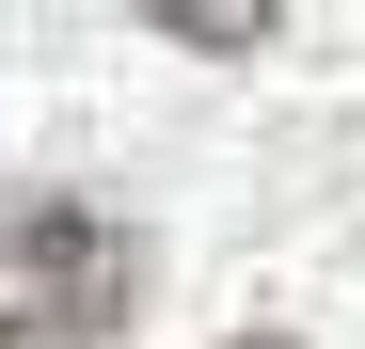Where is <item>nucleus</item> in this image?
<instances>
[{
    "mask_svg": "<svg viewBox=\"0 0 365 349\" xmlns=\"http://www.w3.org/2000/svg\"><path fill=\"white\" fill-rule=\"evenodd\" d=\"M143 302V239L80 191H0V349H80L128 333Z\"/></svg>",
    "mask_w": 365,
    "mask_h": 349,
    "instance_id": "1",
    "label": "nucleus"
},
{
    "mask_svg": "<svg viewBox=\"0 0 365 349\" xmlns=\"http://www.w3.org/2000/svg\"><path fill=\"white\" fill-rule=\"evenodd\" d=\"M175 48H270V0H159Z\"/></svg>",
    "mask_w": 365,
    "mask_h": 349,
    "instance_id": "2",
    "label": "nucleus"
},
{
    "mask_svg": "<svg viewBox=\"0 0 365 349\" xmlns=\"http://www.w3.org/2000/svg\"><path fill=\"white\" fill-rule=\"evenodd\" d=\"M238 349H302V333H238Z\"/></svg>",
    "mask_w": 365,
    "mask_h": 349,
    "instance_id": "3",
    "label": "nucleus"
}]
</instances>
